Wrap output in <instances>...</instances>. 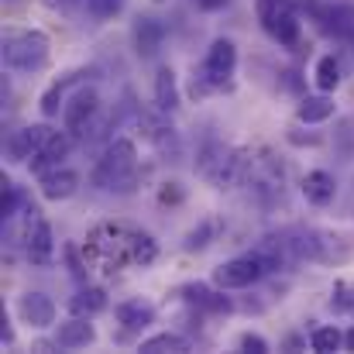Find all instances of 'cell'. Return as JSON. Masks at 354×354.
<instances>
[{
  "label": "cell",
  "instance_id": "1",
  "mask_svg": "<svg viewBox=\"0 0 354 354\" xmlns=\"http://www.w3.org/2000/svg\"><path fill=\"white\" fill-rule=\"evenodd\" d=\"M3 66L14 73H41L48 66V38L41 31H21L3 41Z\"/></svg>",
  "mask_w": 354,
  "mask_h": 354
},
{
  "label": "cell",
  "instance_id": "2",
  "mask_svg": "<svg viewBox=\"0 0 354 354\" xmlns=\"http://www.w3.org/2000/svg\"><path fill=\"white\" fill-rule=\"evenodd\" d=\"M268 272H275L272 258L254 248V251H248V254H237L231 261H224V265L214 272V282H217L221 289H251V286L261 282Z\"/></svg>",
  "mask_w": 354,
  "mask_h": 354
},
{
  "label": "cell",
  "instance_id": "3",
  "mask_svg": "<svg viewBox=\"0 0 354 354\" xmlns=\"http://www.w3.org/2000/svg\"><path fill=\"white\" fill-rule=\"evenodd\" d=\"M134 165H138V148H134V141L118 138V141L104 151V158L97 162L93 183H97V186H104V189H120V186L131 179Z\"/></svg>",
  "mask_w": 354,
  "mask_h": 354
},
{
  "label": "cell",
  "instance_id": "4",
  "mask_svg": "<svg viewBox=\"0 0 354 354\" xmlns=\"http://www.w3.org/2000/svg\"><path fill=\"white\" fill-rule=\"evenodd\" d=\"M234 69H237V45L234 41H231V38L210 41V48H207V55H203V66H200L203 83H207L210 90H221V86L231 83Z\"/></svg>",
  "mask_w": 354,
  "mask_h": 354
},
{
  "label": "cell",
  "instance_id": "5",
  "mask_svg": "<svg viewBox=\"0 0 354 354\" xmlns=\"http://www.w3.org/2000/svg\"><path fill=\"white\" fill-rule=\"evenodd\" d=\"M97 114H100V93H97L93 86H83V90H76L73 100L62 107V124H66V131H69L73 138H83V134L93 127Z\"/></svg>",
  "mask_w": 354,
  "mask_h": 354
},
{
  "label": "cell",
  "instance_id": "6",
  "mask_svg": "<svg viewBox=\"0 0 354 354\" xmlns=\"http://www.w3.org/2000/svg\"><path fill=\"white\" fill-rule=\"evenodd\" d=\"M24 251H28V261L45 268L52 265L55 258V241H52V224L45 217H38L35 207H28V234H24Z\"/></svg>",
  "mask_w": 354,
  "mask_h": 354
},
{
  "label": "cell",
  "instance_id": "7",
  "mask_svg": "<svg viewBox=\"0 0 354 354\" xmlns=\"http://www.w3.org/2000/svg\"><path fill=\"white\" fill-rule=\"evenodd\" d=\"M258 17H261L265 31H268L279 45H286V48H296V45H299V17H296V10H292L286 0L275 3V7H268V10H261Z\"/></svg>",
  "mask_w": 354,
  "mask_h": 354
},
{
  "label": "cell",
  "instance_id": "8",
  "mask_svg": "<svg viewBox=\"0 0 354 354\" xmlns=\"http://www.w3.org/2000/svg\"><path fill=\"white\" fill-rule=\"evenodd\" d=\"M52 134H55V131H52L48 124H28V127L14 131V134L7 138V155H10V162H31V158L45 148V141H48Z\"/></svg>",
  "mask_w": 354,
  "mask_h": 354
},
{
  "label": "cell",
  "instance_id": "9",
  "mask_svg": "<svg viewBox=\"0 0 354 354\" xmlns=\"http://www.w3.org/2000/svg\"><path fill=\"white\" fill-rule=\"evenodd\" d=\"M73 134L69 131H55L48 141H45V148L31 158V172H38V176H45V172H52V169H59L66 158H69V151H73Z\"/></svg>",
  "mask_w": 354,
  "mask_h": 354
},
{
  "label": "cell",
  "instance_id": "10",
  "mask_svg": "<svg viewBox=\"0 0 354 354\" xmlns=\"http://www.w3.org/2000/svg\"><path fill=\"white\" fill-rule=\"evenodd\" d=\"M131 38H134V52H138L141 59H155L158 48H162V41H165V24H162L158 17L145 14V17L134 21Z\"/></svg>",
  "mask_w": 354,
  "mask_h": 354
},
{
  "label": "cell",
  "instance_id": "11",
  "mask_svg": "<svg viewBox=\"0 0 354 354\" xmlns=\"http://www.w3.org/2000/svg\"><path fill=\"white\" fill-rule=\"evenodd\" d=\"M17 313H21L24 324H31V327H38V330L55 324V303H52L45 292H24V296L17 299Z\"/></svg>",
  "mask_w": 354,
  "mask_h": 354
},
{
  "label": "cell",
  "instance_id": "12",
  "mask_svg": "<svg viewBox=\"0 0 354 354\" xmlns=\"http://www.w3.org/2000/svg\"><path fill=\"white\" fill-rule=\"evenodd\" d=\"M76 189H80V172H73V169H66V165H59V169H52V172L41 176V196L52 200V203L69 200Z\"/></svg>",
  "mask_w": 354,
  "mask_h": 354
},
{
  "label": "cell",
  "instance_id": "13",
  "mask_svg": "<svg viewBox=\"0 0 354 354\" xmlns=\"http://www.w3.org/2000/svg\"><path fill=\"white\" fill-rule=\"evenodd\" d=\"M93 341H97V330H93L90 317H73V320H66V324L55 330V344L66 348V351L86 348V344H93Z\"/></svg>",
  "mask_w": 354,
  "mask_h": 354
},
{
  "label": "cell",
  "instance_id": "14",
  "mask_svg": "<svg viewBox=\"0 0 354 354\" xmlns=\"http://www.w3.org/2000/svg\"><path fill=\"white\" fill-rule=\"evenodd\" d=\"M303 196H306L313 207H327V203H334V196H337V183H334V176H330L327 169H313V172H306V176H303Z\"/></svg>",
  "mask_w": 354,
  "mask_h": 354
},
{
  "label": "cell",
  "instance_id": "15",
  "mask_svg": "<svg viewBox=\"0 0 354 354\" xmlns=\"http://www.w3.org/2000/svg\"><path fill=\"white\" fill-rule=\"evenodd\" d=\"M114 313H118V324L124 330H145V327L155 324V306L145 303V299H127V303H120Z\"/></svg>",
  "mask_w": 354,
  "mask_h": 354
},
{
  "label": "cell",
  "instance_id": "16",
  "mask_svg": "<svg viewBox=\"0 0 354 354\" xmlns=\"http://www.w3.org/2000/svg\"><path fill=\"white\" fill-rule=\"evenodd\" d=\"M179 292H183V299H186V303H193V306H200V310H214V313H227V310H231V299H227V296L210 292V289H207V286H200V282L183 286Z\"/></svg>",
  "mask_w": 354,
  "mask_h": 354
},
{
  "label": "cell",
  "instance_id": "17",
  "mask_svg": "<svg viewBox=\"0 0 354 354\" xmlns=\"http://www.w3.org/2000/svg\"><path fill=\"white\" fill-rule=\"evenodd\" d=\"M334 111H337L334 97H327V93L306 97V100L296 107V120H299V124H324V120L334 118Z\"/></svg>",
  "mask_w": 354,
  "mask_h": 354
},
{
  "label": "cell",
  "instance_id": "18",
  "mask_svg": "<svg viewBox=\"0 0 354 354\" xmlns=\"http://www.w3.org/2000/svg\"><path fill=\"white\" fill-rule=\"evenodd\" d=\"M155 104L162 114H172L179 107V86H176V73L169 66H162L155 76Z\"/></svg>",
  "mask_w": 354,
  "mask_h": 354
},
{
  "label": "cell",
  "instance_id": "19",
  "mask_svg": "<svg viewBox=\"0 0 354 354\" xmlns=\"http://www.w3.org/2000/svg\"><path fill=\"white\" fill-rule=\"evenodd\" d=\"M104 306H107V296H104V289H93V286L80 289V292L69 299V310H73L76 317H97Z\"/></svg>",
  "mask_w": 354,
  "mask_h": 354
},
{
  "label": "cell",
  "instance_id": "20",
  "mask_svg": "<svg viewBox=\"0 0 354 354\" xmlns=\"http://www.w3.org/2000/svg\"><path fill=\"white\" fill-rule=\"evenodd\" d=\"M313 80H317V86H320L324 93H334V90L341 86V80H344V69H341L337 55H320Z\"/></svg>",
  "mask_w": 354,
  "mask_h": 354
},
{
  "label": "cell",
  "instance_id": "21",
  "mask_svg": "<svg viewBox=\"0 0 354 354\" xmlns=\"http://www.w3.org/2000/svg\"><path fill=\"white\" fill-rule=\"evenodd\" d=\"M141 351L145 354H183V351H189V341L183 334H155V337L141 341Z\"/></svg>",
  "mask_w": 354,
  "mask_h": 354
},
{
  "label": "cell",
  "instance_id": "22",
  "mask_svg": "<svg viewBox=\"0 0 354 354\" xmlns=\"http://www.w3.org/2000/svg\"><path fill=\"white\" fill-rule=\"evenodd\" d=\"M341 344H344V334L337 327H317L310 334V348L317 354H334V351H341Z\"/></svg>",
  "mask_w": 354,
  "mask_h": 354
},
{
  "label": "cell",
  "instance_id": "23",
  "mask_svg": "<svg viewBox=\"0 0 354 354\" xmlns=\"http://www.w3.org/2000/svg\"><path fill=\"white\" fill-rule=\"evenodd\" d=\"M69 83H73V80H62V83H55V86L41 97V114H45V118H55L59 107H66V104H62V90H66Z\"/></svg>",
  "mask_w": 354,
  "mask_h": 354
},
{
  "label": "cell",
  "instance_id": "24",
  "mask_svg": "<svg viewBox=\"0 0 354 354\" xmlns=\"http://www.w3.org/2000/svg\"><path fill=\"white\" fill-rule=\"evenodd\" d=\"M86 10H90L93 17L107 21V17H114V14L124 10V0H86Z\"/></svg>",
  "mask_w": 354,
  "mask_h": 354
},
{
  "label": "cell",
  "instance_id": "25",
  "mask_svg": "<svg viewBox=\"0 0 354 354\" xmlns=\"http://www.w3.org/2000/svg\"><path fill=\"white\" fill-rule=\"evenodd\" d=\"M237 351H244V354H268L272 348H268V341H265L261 334H251V330H248V334H241V337H237Z\"/></svg>",
  "mask_w": 354,
  "mask_h": 354
},
{
  "label": "cell",
  "instance_id": "26",
  "mask_svg": "<svg viewBox=\"0 0 354 354\" xmlns=\"http://www.w3.org/2000/svg\"><path fill=\"white\" fill-rule=\"evenodd\" d=\"M17 203H21V193H17V186L3 179V210H0V217H3V221H10V217L17 214Z\"/></svg>",
  "mask_w": 354,
  "mask_h": 354
},
{
  "label": "cell",
  "instance_id": "27",
  "mask_svg": "<svg viewBox=\"0 0 354 354\" xmlns=\"http://www.w3.org/2000/svg\"><path fill=\"white\" fill-rule=\"evenodd\" d=\"M289 141L292 145H320V134H296V131H289Z\"/></svg>",
  "mask_w": 354,
  "mask_h": 354
},
{
  "label": "cell",
  "instance_id": "28",
  "mask_svg": "<svg viewBox=\"0 0 354 354\" xmlns=\"http://www.w3.org/2000/svg\"><path fill=\"white\" fill-rule=\"evenodd\" d=\"M275 3H282V0H258V14L268 10V7H275Z\"/></svg>",
  "mask_w": 354,
  "mask_h": 354
},
{
  "label": "cell",
  "instance_id": "29",
  "mask_svg": "<svg viewBox=\"0 0 354 354\" xmlns=\"http://www.w3.org/2000/svg\"><path fill=\"white\" fill-rule=\"evenodd\" d=\"M344 344H348V351H354V327L344 334Z\"/></svg>",
  "mask_w": 354,
  "mask_h": 354
},
{
  "label": "cell",
  "instance_id": "30",
  "mask_svg": "<svg viewBox=\"0 0 354 354\" xmlns=\"http://www.w3.org/2000/svg\"><path fill=\"white\" fill-rule=\"evenodd\" d=\"M200 3H203V7H217L221 0H200Z\"/></svg>",
  "mask_w": 354,
  "mask_h": 354
},
{
  "label": "cell",
  "instance_id": "31",
  "mask_svg": "<svg viewBox=\"0 0 354 354\" xmlns=\"http://www.w3.org/2000/svg\"><path fill=\"white\" fill-rule=\"evenodd\" d=\"M155 3H165V0H155Z\"/></svg>",
  "mask_w": 354,
  "mask_h": 354
}]
</instances>
